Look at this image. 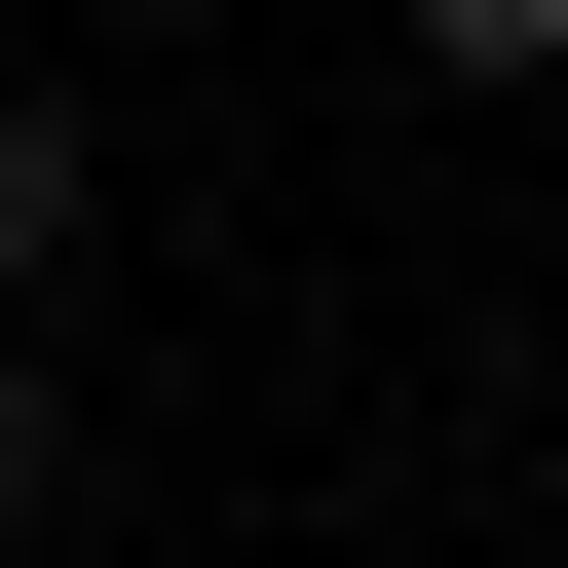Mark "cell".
<instances>
[{
    "label": "cell",
    "mask_w": 568,
    "mask_h": 568,
    "mask_svg": "<svg viewBox=\"0 0 568 568\" xmlns=\"http://www.w3.org/2000/svg\"><path fill=\"white\" fill-rule=\"evenodd\" d=\"M77 265H114V114H77V77H0V304H77Z\"/></svg>",
    "instance_id": "cell-1"
},
{
    "label": "cell",
    "mask_w": 568,
    "mask_h": 568,
    "mask_svg": "<svg viewBox=\"0 0 568 568\" xmlns=\"http://www.w3.org/2000/svg\"><path fill=\"white\" fill-rule=\"evenodd\" d=\"M77 493H114V417H77V342H39V304H0V568H39Z\"/></svg>",
    "instance_id": "cell-2"
},
{
    "label": "cell",
    "mask_w": 568,
    "mask_h": 568,
    "mask_svg": "<svg viewBox=\"0 0 568 568\" xmlns=\"http://www.w3.org/2000/svg\"><path fill=\"white\" fill-rule=\"evenodd\" d=\"M417 77H530V114H568V0H417Z\"/></svg>",
    "instance_id": "cell-3"
},
{
    "label": "cell",
    "mask_w": 568,
    "mask_h": 568,
    "mask_svg": "<svg viewBox=\"0 0 568 568\" xmlns=\"http://www.w3.org/2000/svg\"><path fill=\"white\" fill-rule=\"evenodd\" d=\"M114 39H227V0H114Z\"/></svg>",
    "instance_id": "cell-4"
},
{
    "label": "cell",
    "mask_w": 568,
    "mask_h": 568,
    "mask_svg": "<svg viewBox=\"0 0 568 568\" xmlns=\"http://www.w3.org/2000/svg\"><path fill=\"white\" fill-rule=\"evenodd\" d=\"M530 417H568V304H530Z\"/></svg>",
    "instance_id": "cell-5"
}]
</instances>
